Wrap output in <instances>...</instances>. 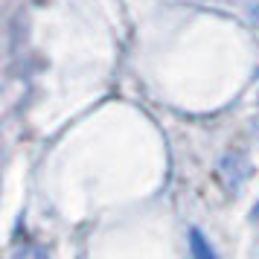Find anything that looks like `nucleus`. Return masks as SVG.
Returning <instances> with one entry per match:
<instances>
[{"label":"nucleus","mask_w":259,"mask_h":259,"mask_svg":"<svg viewBox=\"0 0 259 259\" xmlns=\"http://www.w3.org/2000/svg\"><path fill=\"white\" fill-rule=\"evenodd\" d=\"M253 222L259 224V201H256V207H253Z\"/></svg>","instance_id":"obj_4"},{"label":"nucleus","mask_w":259,"mask_h":259,"mask_svg":"<svg viewBox=\"0 0 259 259\" xmlns=\"http://www.w3.org/2000/svg\"><path fill=\"white\" fill-rule=\"evenodd\" d=\"M12 259H47V250L35 242H29V239H21L12 247Z\"/></svg>","instance_id":"obj_1"},{"label":"nucleus","mask_w":259,"mask_h":259,"mask_svg":"<svg viewBox=\"0 0 259 259\" xmlns=\"http://www.w3.org/2000/svg\"><path fill=\"white\" fill-rule=\"evenodd\" d=\"M224 3H233L236 12H250V15L259 12V0H224Z\"/></svg>","instance_id":"obj_3"},{"label":"nucleus","mask_w":259,"mask_h":259,"mask_svg":"<svg viewBox=\"0 0 259 259\" xmlns=\"http://www.w3.org/2000/svg\"><path fill=\"white\" fill-rule=\"evenodd\" d=\"M253 259H259V247H256V250H253Z\"/></svg>","instance_id":"obj_5"},{"label":"nucleus","mask_w":259,"mask_h":259,"mask_svg":"<svg viewBox=\"0 0 259 259\" xmlns=\"http://www.w3.org/2000/svg\"><path fill=\"white\" fill-rule=\"evenodd\" d=\"M189 250H192V259H219L215 256V250L210 247V242H207L198 230L189 233Z\"/></svg>","instance_id":"obj_2"}]
</instances>
